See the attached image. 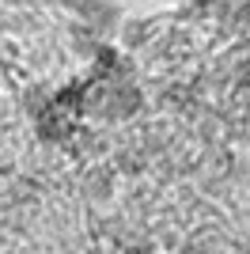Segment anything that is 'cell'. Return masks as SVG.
<instances>
[{
	"instance_id": "obj_1",
	"label": "cell",
	"mask_w": 250,
	"mask_h": 254,
	"mask_svg": "<svg viewBox=\"0 0 250 254\" xmlns=\"http://www.w3.org/2000/svg\"><path fill=\"white\" fill-rule=\"evenodd\" d=\"M136 106H140V91H136V87H114V91H110V114L114 118H129L136 110Z\"/></svg>"
}]
</instances>
